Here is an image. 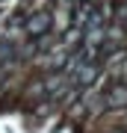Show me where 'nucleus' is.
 Instances as JSON below:
<instances>
[{
	"instance_id": "nucleus-1",
	"label": "nucleus",
	"mask_w": 127,
	"mask_h": 133,
	"mask_svg": "<svg viewBox=\"0 0 127 133\" xmlns=\"http://www.w3.org/2000/svg\"><path fill=\"white\" fill-rule=\"evenodd\" d=\"M47 27H50V15H36V18L33 21H30V24H27V30H30V33H33V36H38V33H44V30Z\"/></svg>"
},
{
	"instance_id": "nucleus-2",
	"label": "nucleus",
	"mask_w": 127,
	"mask_h": 133,
	"mask_svg": "<svg viewBox=\"0 0 127 133\" xmlns=\"http://www.w3.org/2000/svg\"><path fill=\"white\" fill-rule=\"evenodd\" d=\"M109 104H112V107H124L127 104V89H124V86H115V89L109 92Z\"/></svg>"
}]
</instances>
